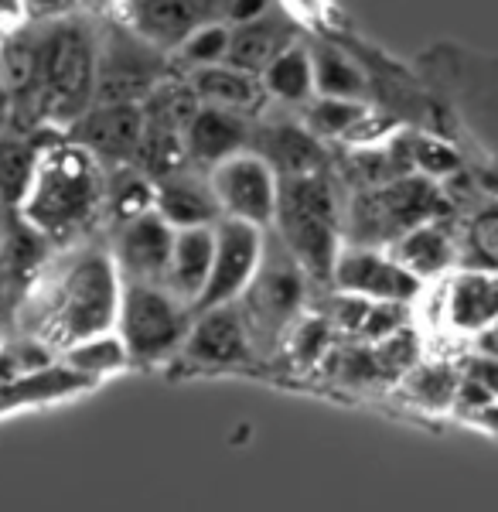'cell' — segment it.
I'll use <instances>...</instances> for the list:
<instances>
[{
  "label": "cell",
  "mask_w": 498,
  "mask_h": 512,
  "mask_svg": "<svg viewBox=\"0 0 498 512\" xmlns=\"http://www.w3.org/2000/svg\"><path fill=\"white\" fill-rule=\"evenodd\" d=\"M249 134H253V117L226 110V106L198 103V110L185 127V154L192 168L209 171L219 161L246 151Z\"/></svg>",
  "instance_id": "e0dca14e"
},
{
  "label": "cell",
  "mask_w": 498,
  "mask_h": 512,
  "mask_svg": "<svg viewBox=\"0 0 498 512\" xmlns=\"http://www.w3.org/2000/svg\"><path fill=\"white\" fill-rule=\"evenodd\" d=\"M498 318V270H461L447 287V321L454 332L478 335Z\"/></svg>",
  "instance_id": "ffe728a7"
},
{
  "label": "cell",
  "mask_w": 498,
  "mask_h": 512,
  "mask_svg": "<svg viewBox=\"0 0 498 512\" xmlns=\"http://www.w3.org/2000/svg\"><path fill=\"white\" fill-rule=\"evenodd\" d=\"M413 164H417L420 171H427V175H454V171L461 168L458 154L451 151V147L437 144V140H417L413 144Z\"/></svg>",
  "instance_id": "f35d334b"
},
{
  "label": "cell",
  "mask_w": 498,
  "mask_h": 512,
  "mask_svg": "<svg viewBox=\"0 0 498 512\" xmlns=\"http://www.w3.org/2000/svg\"><path fill=\"white\" fill-rule=\"evenodd\" d=\"M168 79V52L154 48L120 18L96 28V99L93 103H144Z\"/></svg>",
  "instance_id": "ba28073f"
},
{
  "label": "cell",
  "mask_w": 498,
  "mask_h": 512,
  "mask_svg": "<svg viewBox=\"0 0 498 512\" xmlns=\"http://www.w3.org/2000/svg\"><path fill=\"white\" fill-rule=\"evenodd\" d=\"M96 379L76 373L65 362H52L45 369H35V373H24L11 383L0 386V414L4 410H21V407H38V403H52L58 396H72L86 386H93Z\"/></svg>",
  "instance_id": "603a6c76"
},
{
  "label": "cell",
  "mask_w": 498,
  "mask_h": 512,
  "mask_svg": "<svg viewBox=\"0 0 498 512\" xmlns=\"http://www.w3.org/2000/svg\"><path fill=\"white\" fill-rule=\"evenodd\" d=\"M120 291L123 277L110 253H79L55 280L52 297L45 301V321H41L38 338H45L52 349H65L79 338L110 332L116 325Z\"/></svg>",
  "instance_id": "277c9868"
},
{
  "label": "cell",
  "mask_w": 498,
  "mask_h": 512,
  "mask_svg": "<svg viewBox=\"0 0 498 512\" xmlns=\"http://www.w3.org/2000/svg\"><path fill=\"white\" fill-rule=\"evenodd\" d=\"M192 82L195 96L202 103H212V106H226V110H236V113H246V117H256L267 103V89H263V79L256 72H246V69H236L229 62H219V65H205V69H192Z\"/></svg>",
  "instance_id": "44dd1931"
},
{
  "label": "cell",
  "mask_w": 498,
  "mask_h": 512,
  "mask_svg": "<svg viewBox=\"0 0 498 512\" xmlns=\"http://www.w3.org/2000/svg\"><path fill=\"white\" fill-rule=\"evenodd\" d=\"M471 250L481 260V267L498 270V209H488L468 226Z\"/></svg>",
  "instance_id": "74e56055"
},
{
  "label": "cell",
  "mask_w": 498,
  "mask_h": 512,
  "mask_svg": "<svg viewBox=\"0 0 498 512\" xmlns=\"http://www.w3.org/2000/svg\"><path fill=\"white\" fill-rule=\"evenodd\" d=\"M369 117V106L362 99H335V96H318L307 103L304 110V127L321 140L348 137L352 130H359V123Z\"/></svg>",
  "instance_id": "f1b7e54d"
},
{
  "label": "cell",
  "mask_w": 498,
  "mask_h": 512,
  "mask_svg": "<svg viewBox=\"0 0 498 512\" xmlns=\"http://www.w3.org/2000/svg\"><path fill=\"white\" fill-rule=\"evenodd\" d=\"M331 287L362 294L369 301H413L420 294L423 280L410 274L389 250L383 253L379 246L345 243L335 256Z\"/></svg>",
  "instance_id": "7c38bea8"
},
{
  "label": "cell",
  "mask_w": 498,
  "mask_h": 512,
  "mask_svg": "<svg viewBox=\"0 0 498 512\" xmlns=\"http://www.w3.org/2000/svg\"><path fill=\"white\" fill-rule=\"evenodd\" d=\"M229 28L232 31H229L226 62L236 65V69L256 72V76H260L287 45L297 41L294 24L273 11L260 14V18H253V21H243V24H229Z\"/></svg>",
  "instance_id": "d6986e66"
},
{
  "label": "cell",
  "mask_w": 498,
  "mask_h": 512,
  "mask_svg": "<svg viewBox=\"0 0 498 512\" xmlns=\"http://www.w3.org/2000/svg\"><path fill=\"white\" fill-rule=\"evenodd\" d=\"M369 345H372V355H376V366H379V373H383V379L403 376L406 369H413L420 362V338L410 325L396 328L393 335L379 338V342H369Z\"/></svg>",
  "instance_id": "d6a6232c"
},
{
  "label": "cell",
  "mask_w": 498,
  "mask_h": 512,
  "mask_svg": "<svg viewBox=\"0 0 498 512\" xmlns=\"http://www.w3.org/2000/svg\"><path fill=\"white\" fill-rule=\"evenodd\" d=\"M86 4H89V7H96V11H106V7L113 11V7L120 4V0H86Z\"/></svg>",
  "instance_id": "bcb514c9"
},
{
  "label": "cell",
  "mask_w": 498,
  "mask_h": 512,
  "mask_svg": "<svg viewBox=\"0 0 498 512\" xmlns=\"http://www.w3.org/2000/svg\"><path fill=\"white\" fill-rule=\"evenodd\" d=\"M212 192L222 205V216L253 222L260 229L273 226L277 216V171L256 151H239L209 168Z\"/></svg>",
  "instance_id": "9c48e42d"
},
{
  "label": "cell",
  "mask_w": 498,
  "mask_h": 512,
  "mask_svg": "<svg viewBox=\"0 0 498 512\" xmlns=\"http://www.w3.org/2000/svg\"><path fill=\"white\" fill-rule=\"evenodd\" d=\"M113 11L130 31L171 55L195 28L226 21L229 0H120Z\"/></svg>",
  "instance_id": "8fae6325"
},
{
  "label": "cell",
  "mask_w": 498,
  "mask_h": 512,
  "mask_svg": "<svg viewBox=\"0 0 498 512\" xmlns=\"http://www.w3.org/2000/svg\"><path fill=\"white\" fill-rule=\"evenodd\" d=\"M475 349L485 352V355H498V318L475 335Z\"/></svg>",
  "instance_id": "ee69618b"
},
{
  "label": "cell",
  "mask_w": 498,
  "mask_h": 512,
  "mask_svg": "<svg viewBox=\"0 0 498 512\" xmlns=\"http://www.w3.org/2000/svg\"><path fill=\"white\" fill-rule=\"evenodd\" d=\"M389 253L403 263L410 274H417L420 280H434L444 270H451L454 263V243L447 236V229L437 226L434 219L413 226L410 233H403L400 239L389 243Z\"/></svg>",
  "instance_id": "cb8c5ba5"
},
{
  "label": "cell",
  "mask_w": 498,
  "mask_h": 512,
  "mask_svg": "<svg viewBox=\"0 0 498 512\" xmlns=\"http://www.w3.org/2000/svg\"><path fill=\"white\" fill-rule=\"evenodd\" d=\"M307 270L294 260L284 243H267L260 256L253 280L239 294V315L246 321V332L253 338V349H270L280 335H287L304 315L307 301Z\"/></svg>",
  "instance_id": "52a82bcc"
},
{
  "label": "cell",
  "mask_w": 498,
  "mask_h": 512,
  "mask_svg": "<svg viewBox=\"0 0 498 512\" xmlns=\"http://www.w3.org/2000/svg\"><path fill=\"white\" fill-rule=\"evenodd\" d=\"M410 321V301H372L369 315H365L359 338L362 342H379V338L393 335Z\"/></svg>",
  "instance_id": "e575fe53"
},
{
  "label": "cell",
  "mask_w": 498,
  "mask_h": 512,
  "mask_svg": "<svg viewBox=\"0 0 498 512\" xmlns=\"http://www.w3.org/2000/svg\"><path fill=\"white\" fill-rule=\"evenodd\" d=\"M441 209L444 198L434 181L410 171L383 185L359 188V195L348 205L342 236L355 246H389L420 222L437 219Z\"/></svg>",
  "instance_id": "5b68a950"
},
{
  "label": "cell",
  "mask_w": 498,
  "mask_h": 512,
  "mask_svg": "<svg viewBox=\"0 0 498 512\" xmlns=\"http://www.w3.org/2000/svg\"><path fill=\"white\" fill-rule=\"evenodd\" d=\"M192 315V304L181 301L168 284L123 280L113 328L127 345L130 362L154 366V362H164L185 345Z\"/></svg>",
  "instance_id": "8992f818"
},
{
  "label": "cell",
  "mask_w": 498,
  "mask_h": 512,
  "mask_svg": "<svg viewBox=\"0 0 498 512\" xmlns=\"http://www.w3.org/2000/svg\"><path fill=\"white\" fill-rule=\"evenodd\" d=\"M331 335H335V328H331L328 318L301 315L297 325L290 328V352H294V359L301 362V366H311V362L325 359L331 352Z\"/></svg>",
  "instance_id": "836d02e7"
},
{
  "label": "cell",
  "mask_w": 498,
  "mask_h": 512,
  "mask_svg": "<svg viewBox=\"0 0 498 512\" xmlns=\"http://www.w3.org/2000/svg\"><path fill=\"white\" fill-rule=\"evenodd\" d=\"M270 11V0H229V11H226V24H243L253 21L260 14Z\"/></svg>",
  "instance_id": "b9f144b4"
},
{
  "label": "cell",
  "mask_w": 498,
  "mask_h": 512,
  "mask_svg": "<svg viewBox=\"0 0 498 512\" xmlns=\"http://www.w3.org/2000/svg\"><path fill=\"white\" fill-rule=\"evenodd\" d=\"M103 202V164L65 134V140L41 144L35 178H31V188L18 205V212L48 243H69V239H76L93 226Z\"/></svg>",
  "instance_id": "6da1fadb"
},
{
  "label": "cell",
  "mask_w": 498,
  "mask_h": 512,
  "mask_svg": "<svg viewBox=\"0 0 498 512\" xmlns=\"http://www.w3.org/2000/svg\"><path fill=\"white\" fill-rule=\"evenodd\" d=\"M106 202H110L116 222L154 209V178L144 175L137 164H120L106 181Z\"/></svg>",
  "instance_id": "f546056e"
},
{
  "label": "cell",
  "mask_w": 498,
  "mask_h": 512,
  "mask_svg": "<svg viewBox=\"0 0 498 512\" xmlns=\"http://www.w3.org/2000/svg\"><path fill=\"white\" fill-rule=\"evenodd\" d=\"M28 18V11H24V0H0V28H11V24H18Z\"/></svg>",
  "instance_id": "7bdbcfd3"
},
{
  "label": "cell",
  "mask_w": 498,
  "mask_h": 512,
  "mask_svg": "<svg viewBox=\"0 0 498 512\" xmlns=\"http://www.w3.org/2000/svg\"><path fill=\"white\" fill-rule=\"evenodd\" d=\"M62 362L89 379H103L116 373V369H127L130 355H127L123 338L110 328V332H99V335H89V338H79V342L65 345Z\"/></svg>",
  "instance_id": "4316f807"
},
{
  "label": "cell",
  "mask_w": 498,
  "mask_h": 512,
  "mask_svg": "<svg viewBox=\"0 0 498 512\" xmlns=\"http://www.w3.org/2000/svg\"><path fill=\"white\" fill-rule=\"evenodd\" d=\"M249 151H256L263 161L277 171V178L311 175V171H328L325 140L314 137L311 130L294 120H260L249 134Z\"/></svg>",
  "instance_id": "2e32d148"
},
{
  "label": "cell",
  "mask_w": 498,
  "mask_h": 512,
  "mask_svg": "<svg viewBox=\"0 0 498 512\" xmlns=\"http://www.w3.org/2000/svg\"><path fill=\"white\" fill-rule=\"evenodd\" d=\"M38 123L69 127L96 99V28L76 14L35 24Z\"/></svg>",
  "instance_id": "7a4b0ae2"
},
{
  "label": "cell",
  "mask_w": 498,
  "mask_h": 512,
  "mask_svg": "<svg viewBox=\"0 0 498 512\" xmlns=\"http://www.w3.org/2000/svg\"><path fill=\"white\" fill-rule=\"evenodd\" d=\"M369 297H362V294H352V291H338L335 297H331V304H328V321H331V328H338V332H348V335H359V328H362V321L365 315H369Z\"/></svg>",
  "instance_id": "8d00e7d4"
},
{
  "label": "cell",
  "mask_w": 498,
  "mask_h": 512,
  "mask_svg": "<svg viewBox=\"0 0 498 512\" xmlns=\"http://www.w3.org/2000/svg\"><path fill=\"white\" fill-rule=\"evenodd\" d=\"M212 253H215V226L174 229L168 280H164V284H168L181 301L192 304V308L205 291V280H209V270H212Z\"/></svg>",
  "instance_id": "7402d4cb"
},
{
  "label": "cell",
  "mask_w": 498,
  "mask_h": 512,
  "mask_svg": "<svg viewBox=\"0 0 498 512\" xmlns=\"http://www.w3.org/2000/svg\"><path fill=\"white\" fill-rule=\"evenodd\" d=\"M185 355L202 366H239L253 359V338L239 315V304H215L192 315V328L185 338Z\"/></svg>",
  "instance_id": "9a60e30c"
},
{
  "label": "cell",
  "mask_w": 498,
  "mask_h": 512,
  "mask_svg": "<svg viewBox=\"0 0 498 512\" xmlns=\"http://www.w3.org/2000/svg\"><path fill=\"white\" fill-rule=\"evenodd\" d=\"M273 229H277L280 243L294 253V260L307 270L311 284H331L335 256L342 250V216H338L328 171L277 181Z\"/></svg>",
  "instance_id": "3957f363"
},
{
  "label": "cell",
  "mask_w": 498,
  "mask_h": 512,
  "mask_svg": "<svg viewBox=\"0 0 498 512\" xmlns=\"http://www.w3.org/2000/svg\"><path fill=\"white\" fill-rule=\"evenodd\" d=\"M154 209L171 222L174 229L188 226H215L222 219V205L212 192L209 171L195 175L192 164L154 178Z\"/></svg>",
  "instance_id": "ac0fdd59"
},
{
  "label": "cell",
  "mask_w": 498,
  "mask_h": 512,
  "mask_svg": "<svg viewBox=\"0 0 498 512\" xmlns=\"http://www.w3.org/2000/svg\"><path fill=\"white\" fill-rule=\"evenodd\" d=\"M471 420H478L481 427H488V431L498 434V400L485 403V407H481L478 414H471Z\"/></svg>",
  "instance_id": "f6af8a7d"
},
{
  "label": "cell",
  "mask_w": 498,
  "mask_h": 512,
  "mask_svg": "<svg viewBox=\"0 0 498 512\" xmlns=\"http://www.w3.org/2000/svg\"><path fill=\"white\" fill-rule=\"evenodd\" d=\"M311 69H314V96L365 99L362 69L348 59L345 52H338V48L314 45L311 48Z\"/></svg>",
  "instance_id": "83f0119b"
},
{
  "label": "cell",
  "mask_w": 498,
  "mask_h": 512,
  "mask_svg": "<svg viewBox=\"0 0 498 512\" xmlns=\"http://www.w3.org/2000/svg\"><path fill=\"white\" fill-rule=\"evenodd\" d=\"M65 134L86 147L99 164H134L144 137V110L140 103H93L65 127Z\"/></svg>",
  "instance_id": "5bb4252c"
},
{
  "label": "cell",
  "mask_w": 498,
  "mask_h": 512,
  "mask_svg": "<svg viewBox=\"0 0 498 512\" xmlns=\"http://www.w3.org/2000/svg\"><path fill=\"white\" fill-rule=\"evenodd\" d=\"M41 158V140L31 137H0V205L18 209L31 188Z\"/></svg>",
  "instance_id": "484cf974"
},
{
  "label": "cell",
  "mask_w": 498,
  "mask_h": 512,
  "mask_svg": "<svg viewBox=\"0 0 498 512\" xmlns=\"http://www.w3.org/2000/svg\"><path fill=\"white\" fill-rule=\"evenodd\" d=\"M464 376L478 379L488 393L498 400V355H485V352H475L468 362H464Z\"/></svg>",
  "instance_id": "ab89813d"
},
{
  "label": "cell",
  "mask_w": 498,
  "mask_h": 512,
  "mask_svg": "<svg viewBox=\"0 0 498 512\" xmlns=\"http://www.w3.org/2000/svg\"><path fill=\"white\" fill-rule=\"evenodd\" d=\"M229 24L226 21H212V24H202L195 28L192 35L178 45V62L185 65L188 72L192 69H205V65H219L226 62L229 55Z\"/></svg>",
  "instance_id": "1f68e13d"
},
{
  "label": "cell",
  "mask_w": 498,
  "mask_h": 512,
  "mask_svg": "<svg viewBox=\"0 0 498 512\" xmlns=\"http://www.w3.org/2000/svg\"><path fill=\"white\" fill-rule=\"evenodd\" d=\"M263 89L277 103H307L314 96V69H311V48L287 45L284 52L260 72Z\"/></svg>",
  "instance_id": "d4e9b609"
},
{
  "label": "cell",
  "mask_w": 498,
  "mask_h": 512,
  "mask_svg": "<svg viewBox=\"0 0 498 512\" xmlns=\"http://www.w3.org/2000/svg\"><path fill=\"white\" fill-rule=\"evenodd\" d=\"M263 233H267V229L253 226V222H243V219L222 216L215 222L212 270H209V280H205V291L195 301L192 311L239 301V294L246 291V284L253 280L256 267H260L263 246H267V236Z\"/></svg>",
  "instance_id": "30bf717a"
},
{
  "label": "cell",
  "mask_w": 498,
  "mask_h": 512,
  "mask_svg": "<svg viewBox=\"0 0 498 512\" xmlns=\"http://www.w3.org/2000/svg\"><path fill=\"white\" fill-rule=\"evenodd\" d=\"M79 4H86V0H24V11H28V21H52L72 14Z\"/></svg>",
  "instance_id": "60d3db41"
},
{
  "label": "cell",
  "mask_w": 498,
  "mask_h": 512,
  "mask_svg": "<svg viewBox=\"0 0 498 512\" xmlns=\"http://www.w3.org/2000/svg\"><path fill=\"white\" fill-rule=\"evenodd\" d=\"M171 246H174V226L157 209H147L116 222L110 256L123 280L164 284L168 280Z\"/></svg>",
  "instance_id": "4fadbf2b"
},
{
  "label": "cell",
  "mask_w": 498,
  "mask_h": 512,
  "mask_svg": "<svg viewBox=\"0 0 498 512\" xmlns=\"http://www.w3.org/2000/svg\"><path fill=\"white\" fill-rule=\"evenodd\" d=\"M406 393L427 410H447L454 403V390H458L461 373H454L451 366H437V362H417L413 369H406L400 376Z\"/></svg>",
  "instance_id": "4dcf8cb0"
},
{
  "label": "cell",
  "mask_w": 498,
  "mask_h": 512,
  "mask_svg": "<svg viewBox=\"0 0 498 512\" xmlns=\"http://www.w3.org/2000/svg\"><path fill=\"white\" fill-rule=\"evenodd\" d=\"M335 352V376L342 383H372V379H383L376 366V355H372V345L365 349H331Z\"/></svg>",
  "instance_id": "d590c367"
}]
</instances>
